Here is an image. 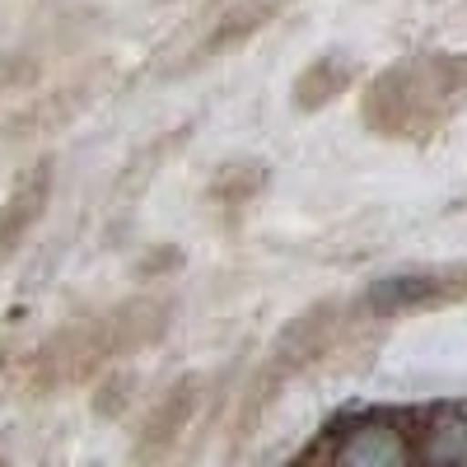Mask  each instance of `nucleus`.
<instances>
[{
  "label": "nucleus",
  "instance_id": "0eeeda50",
  "mask_svg": "<svg viewBox=\"0 0 467 467\" xmlns=\"http://www.w3.org/2000/svg\"><path fill=\"white\" fill-rule=\"evenodd\" d=\"M202 379L197 374H187V379H178L169 393L154 402V411L145 416V425H140V440H136V458H164L173 444H178V435L187 431V420L197 416V407H202Z\"/></svg>",
  "mask_w": 467,
  "mask_h": 467
},
{
  "label": "nucleus",
  "instance_id": "f257e3e1",
  "mask_svg": "<svg viewBox=\"0 0 467 467\" xmlns=\"http://www.w3.org/2000/svg\"><path fill=\"white\" fill-rule=\"evenodd\" d=\"M169 327V304L164 299H127L108 314L75 318L57 327L47 341H37L24 360V388L37 398L66 393V388L89 383L108 360L131 356V350L160 341Z\"/></svg>",
  "mask_w": 467,
  "mask_h": 467
},
{
  "label": "nucleus",
  "instance_id": "f03ea898",
  "mask_svg": "<svg viewBox=\"0 0 467 467\" xmlns=\"http://www.w3.org/2000/svg\"><path fill=\"white\" fill-rule=\"evenodd\" d=\"M458 108H467V52L398 61L365 89V122L383 140H431Z\"/></svg>",
  "mask_w": 467,
  "mask_h": 467
},
{
  "label": "nucleus",
  "instance_id": "39448f33",
  "mask_svg": "<svg viewBox=\"0 0 467 467\" xmlns=\"http://www.w3.org/2000/svg\"><path fill=\"white\" fill-rule=\"evenodd\" d=\"M341 308L337 304H314V308H304V314L276 337V346H271V360H266V374L257 383V393H266V388H276L295 374H304L308 365H318L332 341H337V327H341Z\"/></svg>",
  "mask_w": 467,
  "mask_h": 467
},
{
  "label": "nucleus",
  "instance_id": "7ed1b4c3",
  "mask_svg": "<svg viewBox=\"0 0 467 467\" xmlns=\"http://www.w3.org/2000/svg\"><path fill=\"white\" fill-rule=\"evenodd\" d=\"M299 458L304 462H337V467H402V462H416V411L374 407V411L341 416Z\"/></svg>",
  "mask_w": 467,
  "mask_h": 467
},
{
  "label": "nucleus",
  "instance_id": "20e7f679",
  "mask_svg": "<svg viewBox=\"0 0 467 467\" xmlns=\"http://www.w3.org/2000/svg\"><path fill=\"white\" fill-rule=\"evenodd\" d=\"M467 299V262H444V266H416L398 276H379L365 295L360 308L369 318H407L425 308H449Z\"/></svg>",
  "mask_w": 467,
  "mask_h": 467
},
{
  "label": "nucleus",
  "instance_id": "9b49d317",
  "mask_svg": "<svg viewBox=\"0 0 467 467\" xmlns=\"http://www.w3.org/2000/svg\"><path fill=\"white\" fill-rule=\"evenodd\" d=\"M262 182H266V169H262L257 160L224 164V169L215 173V182H211V197H215L220 206H248L257 192H262Z\"/></svg>",
  "mask_w": 467,
  "mask_h": 467
},
{
  "label": "nucleus",
  "instance_id": "6e6552de",
  "mask_svg": "<svg viewBox=\"0 0 467 467\" xmlns=\"http://www.w3.org/2000/svg\"><path fill=\"white\" fill-rule=\"evenodd\" d=\"M285 5H290V0H234V5L215 19V28L202 37V47H197V57H192V61H215L229 47H244L248 37H257Z\"/></svg>",
  "mask_w": 467,
  "mask_h": 467
},
{
  "label": "nucleus",
  "instance_id": "423d86ee",
  "mask_svg": "<svg viewBox=\"0 0 467 467\" xmlns=\"http://www.w3.org/2000/svg\"><path fill=\"white\" fill-rule=\"evenodd\" d=\"M52 178H57L52 160H37V164H28L10 182L5 202H0V266L19 253V244L33 234V224L47 215V206H52Z\"/></svg>",
  "mask_w": 467,
  "mask_h": 467
},
{
  "label": "nucleus",
  "instance_id": "1a4fd4ad",
  "mask_svg": "<svg viewBox=\"0 0 467 467\" xmlns=\"http://www.w3.org/2000/svg\"><path fill=\"white\" fill-rule=\"evenodd\" d=\"M416 462H467V407L416 411Z\"/></svg>",
  "mask_w": 467,
  "mask_h": 467
},
{
  "label": "nucleus",
  "instance_id": "9d476101",
  "mask_svg": "<svg viewBox=\"0 0 467 467\" xmlns=\"http://www.w3.org/2000/svg\"><path fill=\"white\" fill-rule=\"evenodd\" d=\"M350 85H356V61L341 57V52H327L318 61H308L299 70V80H295V108L299 112H323L332 108L341 94H350Z\"/></svg>",
  "mask_w": 467,
  "mask_h": 467
},
{
  "label": "nucleus",
  "instance_id": "f8f14e48",
  "mask_svg": "<svg viewBox=\"0 0 467 467\" xmlns=\"http://www.w3.org/2000/svg\"><path fill=\"white\" fill-rule=\"evenodd\" d=\"M33 75H37V66L28 57H0V94H15V89L33 85Z\"/></svg>",
  "mask_w": 467,
  "mask_h": 467
}]
</instances>
